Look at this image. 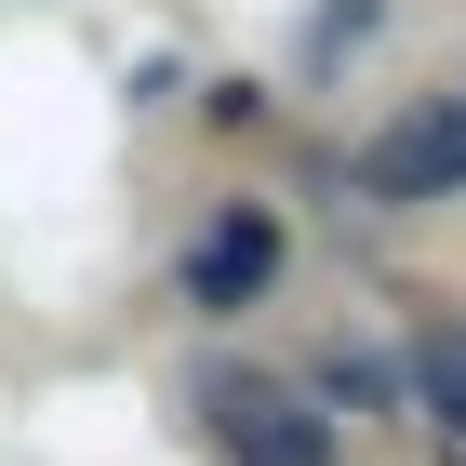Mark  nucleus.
<instances>
[{"mask_svg":"<svg viewBox=\"0 0 466 466\" xmlns=\"http://www.w3.org/2000/svg\"><path fill=\"white\" fill-rule=\"evenodd\" d=\"M200 427L227 466H333V413L293 373H200Z\"/></svg>","mask_w":466,"mask_h":466,"instance_id":"f257e3e1","label":"nucleus"},{"mask_svg":"<svg viewBox=\"0 0 466 466\" xmlns=\"http://www.w3.org/2000/svg\"><path fill=\"white\" fill-rule=\"evenodd\" d=\"M360 187H373L387 214H427V200H453V187H466V94H413L387 134L360 147Z\"/></svg>","mask_w":466,"mask_h":466,"instance_id":"f03ea898","label":"nucleus"},{"mask_svg":"<svg viewBox=\"0 0 466 466\" xmlns=\"http://www.w3.org/2000/svg\"><path fill=\"white\" fill-rule=\"evenodd\" d=\"M280 214H267V200H227L214 227H200V240H187V307H200V320H240L253 293L280 280Z\"/></svg>","mask_w":466,"mask_h":466,"instance_id":"7ed1b4c3","label":"nucleus"},{"mask_svg":"<svg viewBox=\"0 0 466 466\" xmlns=\"http://www.w3.org/2000/svg\"><path fill=\"white\" fill-rule=\"evenodd\" d=\"M413 400H427V427L466 453V320H413Z\"/></svg>","mask_w":466,"mask_h":466,"instance_id":"20e7f679","label":"nucleus"}]
</instances>
